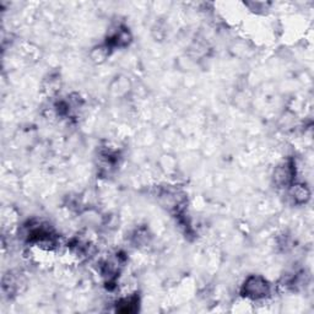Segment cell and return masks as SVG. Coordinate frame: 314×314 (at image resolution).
<instances>
[{
	"label": "cell",
	"mask_w": 314,
	"mask_h": 314,
	"mask_svg": "<svg viewBox=\"0 0 314 314\" xmlns=\"http://www.w3.org/2000/svg\"><path fill=\"white\" fill-rule=\"evenodd\" d=\"M269 285L259 276H251L244 284V293L252 298H261L267 295Z\"/></svg>",
	"instance_id": "cell-1"
},
{
	"label": "cell",
	"mask_w": 314,
	"mask_h": 314,
	"mask_svg": "<svg viewBox=\"0 0 314 314\" xmlns=\"http://www.w3.org/2000/svg\"><path fill=\"white\" fill-rule=\"evenodd\" d=\"M293 178V169L291 164H284V166H280L279 168L275 171V181L277 182V184H288Z\"/></svg>",
	"instance_id": "cell-2"
},
{
	"label": "cell",
	"mask_w": 314,
	"mask_h": 314,
	"mask_svg": "<svg viewBox=\"0 0 314 314\" xmlns=\"http://www.w3.org/2000/svg\"><path fill=\"white\" fill-rule=\"evenodd\" d=\"M292 197L296 202L305 203L308 199V197H310V193L302 185H295L292 189Z\"/></svg>",
	"instance_id": "cell-3"
}]
</instances>
